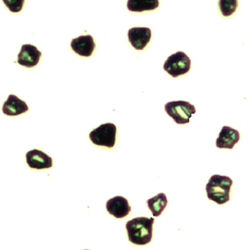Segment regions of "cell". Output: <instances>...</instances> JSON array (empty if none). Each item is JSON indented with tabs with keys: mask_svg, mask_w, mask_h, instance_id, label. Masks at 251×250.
<instances>
[{
	"mask_svg": "<svg viewBox=\"0 0 251 250\" xmlns=\"http://www.w3.org/2000/svg\"><path fill=\"white\" fill-rule=\"evenodd\" d=\"M218 5L222 15L228 17L236 12L238 7V0H219Z\"/></svg>",
	"mask_w": 251,
	"mask_h": 250,
	"instance_id": "9a60e30c",
	"label": "cell"
},
{
	"mask_svg": "<svg viewBox=\"0 0 251 250\" xmlns=\"http://www.w3.org/2000/svg\"><path fill=\"white\" fill-rule=\"evenodd\" d=\"M151 31L148 27H133L128 31V40L137 50H143L151 41Z\"/></svg>",
	"mask_w": 251,
	"mask_h": 250,
	"instance_id": "9c48e42d",
	"label": "cell"
},
{
	"mask_svg": "<svg viewBox=\"0 0 251 250\" xmlns=\"http://www.w3.org/2000/svg\"><path fill=\"white\" fill-rule=\"evenodd\" d=\"M233 181L223 175H213L206 184V193L210 200L217 202L218 205H223L229 201L230 188Z\"/></svg>",
	"mask_w": 251,
	"mask_h": 250,
	"instance_id": "7a4b0ae2",
	"label": "cell"
},
{
	"mask_svg": "<svg viewBox=\"0 0 251 250\" xmlns=\"http://www.w3.org/2000/svg\"><path fill=\"white\" fill-rule=\"evenodd\" d=\"M95 43L92 35L79 36L72 40L71 47L74 52L81 57H89L92 56L95 49Z\"/></svg>",
	"mask_w": 251,
	"mask_h": 250,
	"instance_id": "30bf717a",
	"label": "cell"
},
{
	"mask_svg": "<svg viewBox=\"0 0 251 250\" xmlns=\"http://www.w3.org/2000/svg\"><path fill=\"white\" fill-rule=\"evenodd\" d=\"M167 114L178 125L188 124L192 115L196 113L194 105L185 101H173L165 105Z\"/></svg>",
	"mask_w": 251,
	"mask_h": 250,
	"instance_id": "3957f363",
	"label": "cell"
},
{
	"mask_svg": "<svg viewBox=\"0 0 251 250\" xmlns=\"http://www.w3.org/2000/svg\"><path fill=\"white\" fill-rule=\"evenodd\" d=\"M2 111L8 116H18L28 111V106L26 102L19 99L16 95H9L7 101L4 102Z\"/></svg>",
	"mask_w": 251,
	"mask_h": 250,
	"instance_id": "7c38bea8",
	"label": "cell"
},
{
	"mask_svg": "<svg viewBox=\"0 0 251 250\" xmlns=\"http://www.w3.org/2000/svg\"><path fill=\"white\" fill-rule=\"evenodd\" d=\"M147 205L150 211L152 213V216L157 217L161 216L168 205V198L166 194L160 193L153 198H151L147 200Z\"/></svg>",
	"mask_w": 251,
	"mask_h": 250,
	"instance_id": "5bb4252c",
	"label": "cell"
},
{
	"mask_svg": "<svg viewBox=\"0 0 251 250\" xmlns=\"http://www.w3.org/2000/svg\"><path fill=\"white\" fill-rule=\"evenodd\" d=\"M106 210L109 215L116 218H125L131 213V206L126 198L122 196H117L106 202Z\"/></svg>",
	"mask_w": 251,
	"mask_h": 250,
	"instance_id": "ba28073f",
	"label": "cell"
},
{
	"mask_svg": "<svg viewBox=\"0 0 251 250\" xmlns=\"http://www.w3.org/2000/svg\"><path fill=\"white\" fill-rule=\"evenodd\" d=\"M240 140L239 132L229 126H223L217 139V147L219 149H233Z\"/></svg>",
	"mask_w": 251,
	"mask_h": 250,
	"instance_id": "8fae6325",
	"label": "cell"
},
{
	"mask_svg": "<svg viewBox=\"0 0 251 250\" xmlns=\"http://www.w3.org/2000/svg\"><path fill=\"white\" fill-rule=\"evenodd\" d=\"M159 7V0H128L127 9L130 12H143L156 10Z\"/></svg>",
	"mask_w": 251,
	"mask_h": 250,
	"instance_id": "4fadbf2b",
	"label": "cell"
},
{
	"mask_svg": "<svg viewBox=\"0 0 251 250\" xmlns=\"http://www.w3.org/2000/svg\"><path fill=\"white\" fill-rule=\"evenodd\" d=\"M117 127L113 124H103L90 133V139L94 145L113 148L116 144Z\"/></svg>",
	"mask_w": 251,
	"mask_h": 250,
	"instance_id": "277c9868",
	"label": "cell"
},
{
	"mask_svg": "<svg viewBox=\"0 0 251 250\" xmlns=\"http://www.w3.org/2000/svg\"><path fill=\"white\" fill-rule=\"evenodd\" d=\"M3 2L12 12H21L25 4V0H3Z\"/></svg>",
	"mask_w": 251,
	"mask_h": 250,
	"instance_id": "2e32d148",
	"label": "cell"
},
{
	"mask_svg": "<svg viewBox=\"0 0 251 250\" xmlns=\"http://www.w3.org/2000/svg\"><path fill=\"white\" fill-rule=\"evenodd\" d=\"M42 57V52L32 45H23L18 54L17 63L23 67L32 68L38 65Z\"/></svg>",
	"mask_w": 251,
	"mask_h": 250,
	"instance_id": "8992f818",
	"label": "cell"
},
{
	"mask_svg": "<svg viewBox=\"0 0 251 250\" xmlns=\"http://www.w3.org/2000/svg\"><path fill=\"white\" fill-rule=\"evenodd\" d=\"M153 218L136 217L126 223V230L129 241L137 246H145L151 242Z\"/></svg>",
	"mask_w": 251,
	"mask_h": 250,
	"instance_id": "6da1fadb",
	"label": "cell"
},
{
	"mask_svg": "<svg viewBox=\"0 0 251 250\" xmlns=\"http://www.w3.org/2000/svg\"></svg>",
	"mask_w": 251,
	"mask_h": 250,
	"instance_id": "e0dca14e",
	"label": "cell"
},
{
	"mask_svg": "<svg viewBox=\"0 0 251 250\" xmlns=\"http://www.w3.org/2000/svg\"><path fill=\"white\" fill-rule=\"evenodd\" d=\"M26 163L30 169L46 170L53 167V159L40 150H31L26 152Z\"/></svg>",
	"mask_w": 251,
	"mask_h": 250,
	"instance_id": "52a82bcc",
	"label": "cell"
},
{
	"mask_svg": "<svg viewBox=\"0 0 251 250\" xmlns=\"http://www.w3.org/2000/svg\"><path fill=\"white\" fill-rule=\"evenodd\" d=\"M191 68V59L182 51L176 52L168 57L164 64V70L172 77L185 75Z\"/></svg>",
	"mask_w": 251,
	"mask_h": 250,
	"instance_id": "5b68a950",
	"label": "cell"
}]
</instances>
